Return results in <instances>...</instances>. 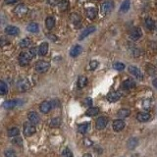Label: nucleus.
I'll list each match as a JSON object with an SVG mask.
<instances>
[{
	"instance_id": "obj_29",
	"label": "nucleus",
	"mask_w": 157,
	"mask_h": 157,
	"mask_svg": "<svg viewBox=\"0 0 157 157\" xmlns=\"http://www.w3.org/2000/svg\"><path fill=\"white\" fill-rule=\"evenodd\" d=\"M145 26H146V28H147L148 29H150V31L154 29L156 27L155 22H154L151 18H149V17H147V18L145 19Z\"/></svg>"
},
{
	"instance_id": "obj_13",
	"label": "nucleus",
	"mask_w": 157,
	"mask_h": 157,
	"mask_svg": "<svg viewBox=\"0 0 157 157\" xmlns=\"http://www.w3.org/2000/svg\"><path fill=\"white\" fill-rule=\"evenodd\" d=\"M124 128H125V122L122 120V119H118V120H115V121L113 122V129H114V131L120 132Z\"/></svg>"
},
{
	"instance_id": "obj_36",
	"label": "nucleus",
	"mask_w": 157,
	"mask_h": 157,
	"mask_svg": "<svg viewBox=\"0 0 157 157\" xmlns=\"http://www.w3.org/2000/svg\"><path fill=\"white\" fill-rule=\"evenodd\" d=\"M19 134H20V131L18 128H11L8 131V136H12V138H13V136L16 138L17 136H19Z\"/></svg>"
},
{
	"instance_id": "obj_42",
	"label": "nucleus",
	"mask_w": 157,
	"mask_h": 157,
	"mask_svg": "<svg viewBox=\"0 0 157 157\" xmlns=\"http://www.w3.org/2000/svg\"><path fill=\"white\" fill-rule=\"evenodd\" d=\"M89 67H90L91 70H95L97 67H98V62L95 61V60L91 61L90 63H89Z\"/></svg>"
},
{
	"instance_id": "obj_43",
	"label": "nucleus",
	"mask_w": 157,
	"mask_h": 157,
	"mask_svg": "<svg viewBox=\"0 0 157 157\" xmlns=\"http://www.w3.org/2000/svg\"><path fill=\"white\" fill-rule=\"evenodd\" d=\"M29 54L31 55V57L32 58H34L36 57V48H31L29 49Z\"/></svg>"
},
{
	"instance_id": "obj_1",
	"label": "nucleus",
	"mask_w": 157,
	"mask_h": 157,
	"mask_svg": "<svg viewBox=\"0 0 157 157\" xmlns=\"http://www.w3.org/2000/svg\"><path fill=\"white\" fill-rule=\"evenodd\" d=\"M50 68V64L46 61H43V60H40V61H37L36 63V66H34V69L37 73H45L47 72Z\"/></svg>"
},
{
	"instance_id": "obj_24",
	"label": "nucleus",
	"mask_w": 157,
	"mask_h": 157,
	"mask_svg": "<svg viewBox=\"0 0 157 157\" xmlns=\"http://www.w3.org/2000/svg\"><path fill=\"white\" fill-rule=\"evenodd\" d=\"M130 7H131V2L130 0H124L123 3L121 4V7H120V11L122 13H126L130 10Z\"/></svg>"
},
{
	"instance_id": "obj_14",
	"label": "nucleus",
	"mask_w": 157,
	"mask_h": 157,
	"mask_svg": "<svg viewBox=\"0 0 157 157\" xmlns=\"http://www.w3.org/2000/svg\"><path fill=\"white\" fill-rule=\"evenodd\" d=\"M48 47H49L48 42H42V43L38 47V50H37L38 55H40V56L46 55L47 52H48Z\"/></svg>"
},
{
	"instance_id": "obj_21",
	"label": "nucleus",
	"mask_w": 157,
	"mask_h": 157,
	"mask_svg": "<svg viewBox=\"0 0 157 157\" xmlns=\"http://www.w3.org/2000/svg\"><path fill=\"white\" fill-rule=\"evenodd\" d=\"M136 119L139 122H147L149 119H150V115L149 113H146V112H143V113H138V116H136Z\"/></svg>"
},
{
	"instance_id": "obj_31",
	"label": "nucleus",
	"mask_w": 157,
	"mask_h": 157,
	"mask_svg": "<svg viewBox=\"0 0 157 157\" xmlns=\"http://www.w3.org/2000/svg\"><path fill=\"white\" fill-rule=\"evenodd\" d=\"M58 7L61 11H66L69 8V1L68 0H61L58 3Z\"/></svg>"
},
{
	"instance_id": "obj_23",
	"label": "nucleus",
	"mask_w": 157,
	"mask_h": 157,
	"mask_svg": "<svg viewBox=\"0 0 157 157\" xmlns=\"http://www.w3.org/2000/svg\"><path fill=\"white\" fill-rule=\"evenodd\" d=\"M138 138H130L128 141V143H127V146H128L129 149H134V148H136V146H138Z\"/></svg>"
},
{
	"instance_id": "obj_38",
	"label": "nucleus",
	"mask_w": 157,
	"mask_h": 157,
	"mask_svg": "<svg viewBox=\"0 0 157 157\" xmlns=\"http://www.w3.org/2000/svg\"><path fill=\"white\" fill-rule=\"evenodd\" d=\"M113 68L117 70V71H123V70L125 69V65L121 63V62H116V63H114L113 65Z\"/></svg>"
},
{
	"instance_id": "obj_25",
	"label": "nucleus",
	"mask_w": 157,
	"mask_h": 157,
	"mask_svg": "<svg viewBox=\"0 0 157 157\" xmlns=\"http://www.w3.org/2000/svg\"><path fill=\"white\" fill-rule=\"evenodd\" d=\"M86 84H88V79H86V77H84V76L79 77V79H78V88H84Z\"/></svg>"
},
{
	"instance_id": "obj_6",
	"label": "nucleus",
	"mask_w": 157,
	"mask_h": 157,
	"mask_svg": "<svg viewBox=\"0 0 157 157\" xmlns=\"http://www.w3.org/2000/svg\"><path fill=\"white\" fill-rule=\"evenodd\" d=\"M18 88L21 91H27L29 90V88H31V84L27 79H23V80H20L18 82Z\"/></svg>"
},
{
	"instance_id": "obj_27",
	"label": "nucleus",
	"mask_w": 157,
	"mask_h": 157,
	"mask_svg": "<svg viewBox=\"0 0 157 157\" xmlns=\"http://www.w3.org/2000/svg\"><path fill=\"white\" fill-rule=\"evenodd\" d=\"M45 26L46 28L48 29H51L54 28V26H55V19L53 18V17H48V18H46L45 20Z\"/></svg>"
},
{
	"instance_id": "obj_8",
	"label": "nucleus",
	"mask_w": 157,
	"mask_h": 157,
	"mask_svg": "<svg viewBox=\"0 0 157 157\" xmlns=\"http://www.w3.org/2000/svg\"><path fill=\"white\" fill-rule=\"evenodd\" d=\"M129 72L133 75L134 77H136V78L138 79V80H143V73L141 72V70L136 66H130L129 67Z\"/></svg>"
},
{
	"instance_id": "obj_50",
	"label": "nucleus",
	"mask_w": 157,
	"mask_h": 157,
	"mask_svg": "<svg viewBox=\"0 0 157 157\" xmlns=\"http://www.w3.org/2000/svg\"><path fill=\"white\" fill-rule=\"evenodd\" d=\"M83 157H93V156H91L89 153H86V154H84V155Z\"/></svg>"
},
{
	"instance_id": "obj_4",
	"label": "nucleus",
	"mask_w": 157,
	"mask_h": 157,
	"mask_svg": "<svg viewBox=\"0 0 157 157\" xmlns=\"http://www.w3.org/2000/svg\"><path fill=\"white\" fill-rule=\"evenodd\" d=\"M36 133V126L32 122H27L24 125V134L27 136H31Z\"/></svg>"
},
{
	"instance_id": "obj_9",
	"label": "nucleus",
	"mask_w": 157,
	"mask_h": 157,
	"mask_svg": "<svg viewBox=\"0 0 157 157\" xmlns=\"http://www.w3.org/2000/svg\"><path fill=\"white\" fill-rule=\"evenodd\" d=\"M108 123V119L106 117H99L95 122V126L97 130H103L107 126Z\"/></svg>"
},
{
	"instance_id": "obj_34",
	"label": "nucleus",
	"mask_w": 157,
	"mask_h": 157,
	"mask_svg": "<svg viewBox=\"0 0 157 157\" xmlns=\"http://www.w3.org/2000/svg\"><path fill=\"white\" fill-rule=\"evenodd\" d=\"M143 107L144 110L146 111H149L151 109V100L150 99H144V100L143 101Z\"/></svg>"
},
{
	"instance_id": "obj_11",
	"label": "nucleus",
	"mask_w": 157,
	"mask_h": 157,
	"mask_svg": "<svg viewBox=\"0 0 157 157\" xmlns=\"http://www.w3.org/2000/svg\"><path fill=\"white\" fill-rule=\"evenodd\" d=\"M28 118L29 122H32V124H34V125H36V124L39 123V121H40V119H39V116L37 115L36 112L34 111H31L28 113Z\"/></svg>"
},
{
	"instance_id": "obj_35",
	"label": "nucleus",
	"mask_w": 157,
	"mask_h": 157,
	"mask_svg": "<svg viewBox=\"0 0 157 157\" xmlns=\"http://www.w3.org/2000/svg\"><path fill=\"white\" fill-rule=\"evenodd\" d=\"M7 91H8V86H7V84H5V82L1 81L0 82V93H1L2 95H4Z\"/></svg>"
},
{
	"instance_id": "obj_37",
	"label": "nucleus",
	"mask_w": 157,
	"mask_h": 157,
	"mask_svg": "<svg viewBox=\"0 0 157 157\" xmlns=\"http://www.w3.org/2000/svg\"><path fill=\"white\" fill-rule=\"evenodd\" d=\"M29 44H31V40H29V38H24L20 42V46H21L22 48H27V47L29 46Z\"/></svg>"
},
{
	"instance_id": "obj_46",
	"label": "nucleus",
	"mask_w": 157,
	"mask_h": 157,
	"mask_svg": "<svg viewBox=\"0 0 157 157\" xmlns=\"http://www.w3.org/2000/svg\"><path fill=\"white\" fill-rule=\"evenodd\" d=\"M13 143L21 145V144H22V138H17L16 139H13Z\"/></svg>"
},
{
	"instance_id": "obj_12",
	"label": "nucleus",
	"mask_w": 157,
	"mask_h": 157,
	"mask_svg": "<svg viewBox=\"0 0 157 157\" xmlns=\"http://www.w3.org/2000/svg\"><path fill=\"white\" fill-rule=\"evenodd\" d=\"M5 34H9V36H17L20 34V29L15 26H8L5 28Z\"/></svg>"
},
{
	"instance_id": "obj_16",
	"label": "nucleus",
	"mask_w": 157,
	"mask_h": 157,
	"mask_svg": "<svg viewBox=\"0 0 157 157\" xmlns=\"http://www.w3.org/2000/svg\"><path fill=\"white\" fill-rule=\"evenodd\" d=\"M52 108V105H51V102L49 101H43L41 102V104L39 105V109H40V111L42 113H48L49 111L51 110Z\"/></svg>"
},
{
	"instance_id": "obj_47",
	"label": "nucleus",
	"mask_w": 157,
	"mask_h": 157,
	"mask_svg": "<svg viewBox=\"0 0 157 157\" xmlns=\"http://www.w3.org/2000/svg\"><path fill=\"white\" fill-rule=\"evenodd\" d=\"M59 101L57 100V99H55V100H52L51 101V105H52V107H58L59 106Z\"/></svg>"
},
{
	"instance_id": "obj_15",
	"label": "nucleus",
	"mask_w": 157,
	"mask_h": 157,
	"mask_svg": "<svg viewBox=\"0 0 157 157\" xmlns=\"http://www.w3.org/2000/svg\"><path fill=\"white\" fill-rule=\"evenodd\" d=\"M121 98V94L118 91H112L107 95V100L109 102H116Z\"/></svg>"
},
{
	"instance_id": "obj_44",
	"label": "nucleus",
	"mask_w": 157,
	"mask_h": 157,
	"mask_svg": "<svg viewBox=\"0 0 157 157\" xmlns=\"http://www.w3.org/2000/svg\"><path fill=\"white\" fill-rule=\"evenodd\" d=\"M47 3L51 6H55V5H58L59 0H47Z\"/></svg>"
},
{
	"instance_id": "obj_28",
	"label": "nucleus",
	"mask_w": 157,
	"mask_h": 157,
	"mask_svg": "<svg viewBox=\"0 0 157 157\" xmlns=\"http://www.w3.org/2000/svg\"><path fill=\"white\" fill-rule=\"evenodd\" d=\"M98 113H99V108H98V107H90L88 110H86V115L88 116V117H91V116L97 115Z\"/></svg>"
},
{
	"instance_id": "obj_48",
	"label": "nucleus",
	"mask_w": 157,
	"mask_h": 157,
	"mask_svg": "<svg viewBox=\"0 0 157 157\" xmlns=\"http://www.w3.org/2000/svg\"><path fill=\"white\" fill-rule=\"evenodd\" d=\"M4 1L6 4H14L16 3V2H18L19 0H4Z\"/></svg>"
},
{
	"instance_id": "obj_30",
	"label": "nucleus",
	"mask_w": 157,
	"mask_h": 157,
	"mask_svg": "<svg viewBox=\"0 0 157 157\" xmlns=\"http://www.w3.org/2000/svg\"><path fill=\"white\" fill-rule=\"evenodd\" d=\"M130 114H131V111H130L129 109L122 108V109H120V110L118 111L117 115L120 117V118H127V117L130 116Z\"/></svg>"
},
{
	"instance_id": "obj_33",
	"label": "nucleus",
	"mask_w": 157,
	"mask_h": 157,
	"mask_svg": "<svg viewBox=\"0 0 157 157\" xmlns=\"http://www.w3.org/2000/svg\"><path fill=\"white\" fill-rule=\"evenodd\" d=\"M27 29H28L29 32H38V25L36 23H31L27 27Z\"/></svg>"
},
{
	"instance_id": "obj_2",
	"label": "nucleus",
	"mask_w": 157,
	"mask_h": 157,
	"mask_svg": "<svg viewBox=\"0 0 157 157\" xmlns=\"http://www.w3.org/2000/svg\"><path fill=\"white\" fill-rule=\"evenodd\" d=\"M32 59V58L29 54V52H22L19 55V64L21 66H27V65L29 64Z\"/></svg>"
},
{
	"instance_id": "obj_41",
	"label": "nucleus",
	"mask_w": 157,
	"mask_h": 157,
	"mask_svg": "<svg viewBox=\"0 0 157 157\" xmlns=\"http://www.w3.org/2000/svg\"><path fill=\"white\" fill-rule=\"evenodd\" d=\"M70 18H71V21L73 22V23H75V24L81 20V17H80L78 14H72L71 16H70Z\"/></svg>"
},
{
	"instance_id": "obj_7",
	"label": "nucleus",
	"mask_w": 157,
	"mask_h": 157,
	"mask_svg": "<svg viewBox=\"0 0 157 157\" xmlns=\"http://www.w3.org/2000/svg\"><path fill=\"white\" fill-rule=\"evenodd\" d=\"M95 29L96 28L94 26H89L86 29H84L83 32H82V34H80V36H79V39L80 40H82V39H84V38H86V36H88L90 34H93V32H95Z\"/></svg>"
},
{
	"instance_id": "obj_20",
	"label": "nucleus",
	"mask_w": 157,
	"mask_h": 157,
	"mask_svg": "<svg viewBox=\"0 0 157 157\" xmlns=\"http://www.w3.org/2000/svg\"><path fill=\"white\" fill-rule=\"evenodd\" d=\"M134 86H136V83H134L133 80H130V79L124 81L123 84H122V88H123L124 89H127V90L134 88Z\"/></svg>"
},
{
	"instance_id": "obj_3",
	"label": "nucleus",
	"mask_w": 157,
	"mask_h": 157,
	"mask_svg": "<svg viewBox=\"0 0 157 157\" xmlns=\"http://www.w3.org/2000/svg\"><path fill=\"white\" fill-rule=\"evenodd\" d=\"M113 8H114V3H113V1H111V0H106V1H104L100 6L101 13H103V14H107V13H109V12H111L112 10H113Z\"/></svg>"
},
{
	"instance_id": "obj_45",
	"label": "nucleus",
	"mask_w": 157,
	"mask_h": 157,
	"mask_svg": "<svg viewBox=\"0 0 157 157\" xmlns=\"http://www.w3.org/2000/svg\"><path fill=\"white\" fill-rule=\"evenodd\" d=\"M84 103L88 106H91L93 105V99H91L90 97H88V98L86 99V101H84Z\"/></svg>"
},
{
	"instance_id": "obj_49",
	"label": "nucleus",
	"mask_w": 157,
	"mask_h": 157,
	"mask_svg": "<svg viewBox=\"0 0 157 157\" xmlns=\"http://www.w3.org/2000/svg\"><path fill=\"white\" fill-rule=\"evenodd\" d=\"M152 84H153V86H154V88H157V78L153 80Z\"/></svg>"
},
{
	"instance_id": "obj_40",
	"label": "nucleus",
	"mask_w": 157,
	"mask_h": 157,
	"mask_svg": "<svg viewBox=\"0 0 157 157\" xmlns=\"http://www.w3.org/2000/svg\"><path fill=\"white\" fill-rule=\"evenodd\" d=\"M62 156L63 157H73V153H72V151L70 150L68 147H66L63 150V152H62Z\"/></svg>"
},
{
	"instance_id": "obj_26",
	"label": "nucleus",
	"mask_w": 157,
	"mask_h": 157,
	"mask_svg": "<svg viewBox=\"0 0 157 157\" xmlns=\"http://www.w3.org/2000/svg\"><path fill=\"white\" fill-rule=\"evenodd\" d=\"M146 72H147V74L150 75V76H156L157 75V68L151 64H147L146 65Z\"/></svg>"
},
{
	"instance_id": "obj_22",
	"label": "nucleus",
	"mask_w": 157,
	"mask_h": 157,
	"mask_svg": "<svg viewBox=\"0 0 157 157\" xmlns=\"http://www.w3.org/2000/svg\"><path fill=\"white\" fill-rule=\"evenodd\" d=\"M89 129V123L88 122H86V123H83V124H80L78 126V131L79 133L81 134H86L88 133Z\"/></svg>"
},
{
	"instance_id": "obj_32",
	"label": "nucleus",
	"mask_w": 157,
	"mask_h": 157,
	"mask_svg": "<svg viewBox=\"0 0 157 157\" xmlns=\"http://www.w3.org/2000/svg\"><path fill=\"white\" fill-rule=\"evenodd\" d=\"M61 125V119L60 118H53L49 123V126L51 128H58Z\"/></svg>"
},
{
	"instance_id": "obj_5",
	"label": "nucleus",
	"mask_w": 157,
	"mask_h": 157,
	"mask_svg": "<svg viewBox=\"0 0 157 157\" xmlns=\"http://www.w3.org/2000/svg\"><path fill=\"white\" fill-rule=\"evenodd\" d=\"M143 36V31L141 28H134L130 32V38L132 40H138Z\"/></svg>"
},
{
	"instance_id": "obj_19",
	"label": "nucleus",
	"mask_w": 157,
	"mask_h": 157,
	"mask_svg": "<svg viewBox=\"0 0 157 157\" xmlns=\"http://www.w3.org/2000/svg\"><path fill=\"white\" fill-rule=\"evenodd\" d=\"M19 105V101L17 99H12V100L5 101L3 104V107L5 109H13L14 107Z\"/></svg>"
},
{
	"instance_id": "obj_10",
	"label": "nucleus",
	"mask_w": 157,
	"mask_h": 157,
	"mask_svg": "<svg viewBox=\"0 0 157 157\" xmlns=\"http://www.w3.org/2000/svg\"><path fill=\"white\" fill-rule=\"evenodd\" d=\"M29 9L28 7L26 6L25 4H19L18 6L15 8V13H16L18 16H24V15H26L27 13H28Z\"/></svg>"
},
{
	"instance_id": "obj_39",
	"label": "nucleus",
	"mask_w": 157,
	"mask_h": 157,
	"mask_svg": "<svg viewBox=\"0 0 157 157\" xmlns=\"http://www.w3.org/2000/svg\"><path fill=\"white\" fill-rule=\"evenodd\" d=\"M4 154H5V157H17V154L13 149H8V150L5 151Z\"/></svg>"
},
{
	"instance_id": "obj_18",
	"label": "nucleus",
	"mask_w": 157,
	"mask_h": 157,
	"mask_svg": "<svg viewBox=\"0 0 157 157\" xmlns=\"http://www.w3.org/2000/svg\"><path fill=\"white\" fill-rule=\"evenodd\" d=\"M82 51H83V48H82L81 45H79V44H77V45H75L73 48L71 49V51H70V56L71 57H77L79 56L80 54L82 53Z\"/></svg>"
},
{
	"instance_id": "obj_17",
	"label": "nucleus",
	"mask_w": 157,
	"mask_h": 157,
	"mask_svg": "<svg viewBox=\"0 0 157 157\" xmlns=\"http://www.w3.org/2000/svg\"><path fill=\"white\" fill-rule=\"evenodd\" d=\"M86 14L88 19L93 20V19H95L97 16V10L95 7H89V8L86 9Z\"/></svg>"
}]
</instances>
